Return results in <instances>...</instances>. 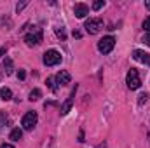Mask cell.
Segmentation results:
<instances>
[{
	"label": "cell",
	"instance_id": "cell-22",
	"mask_svg": "<svg viewBox=\"0 0 150 148\" xmlns=\"http://www.w3.org/2000/svg\"><path fill=\"white\" fill-rule=\"evenodd\" d=\"M26 4H28V2H23V4H18V7H16V9H18V12H19V11H21V9H23V7L26 5Z\"/></svg>",
	"mask_w": 150,
	"mask_h": 148
},
{
	"label": "cell",
	"instance_id": "cell-21",
	"mask_svg": "<svg viewBox=\"0 0 150 148\" xmlns=\"http://www.w3.org/2000/svg\"><path fill=\"white\" fill-rule=\"evenodd\" d=\"M147 98H149V94H147V92H145V94H142V96H140V103H145V101H147Z\"/></svg>",
	"mask_w": 150,
	"mask_h": 148
},
{
	"label": "cell",
	"instance_id": "cell-13",
	"mask_svg": "<svg viewBox=\"0 0 150 148\" xmlns=\"http://www.w3.org/2000/svg\"><path fill=\"white\" fill-rule=\"evenodd\" d=\"M4 72H5V75L12 73V61L9 58H5V61H4Z\"/></svg>",
	"mask_w": 150,
	"mask_h": 148
},
{
	"label": "cell",
	"instance_id": "cell-1",
	"mask_svg": "<svg viewBox=\"0 0 150 148\" xmlns=\"http://www.w3.org/2000/svg\"><path fill=\"white\" fill-rule=\"evenodd\" d=\"M25 42H26V45H28V47L38 45V44L42 42V28H38V26H33V30H32L30 33H26V37H25Z\"/></svg>",
	"mask_w": 150,
	"mask_h": 148
},
{
	"label": "cell",
	"instance_id": "cell-25",
	"mask_svg": "<svg viewBox=\"0 0 150 148\" xmlns=\"http://www.w3.org/2000/svg\"><path fill=\"white\" fill-rule=\"evenodd\" d=\"M4 54H5V49L2 47V49H0V56H4Z\"/></svg>",
	"mask_w": 150,
	"mask_h": 148
},
{
	"label": "cell",
	"instance_id": "cell-26",
	"mask_svg": "<svg viewBox=\"0 0 150 148\" xmlns=\"http://www.w3.org/2000/svg\"><path fill=\"white\" fill-rule=\"evenodd\" d=\"M145 5H147V9H150V2H147V4H145Z\"/></svg>",
	"mask_w": 150,
	"mask_h": 148
},
{
	"label": "cell",
	"instance_id": "cell-11",
	"mask_svg": "<svg viewBox=\"0 0 150 148\" xmlns=\"http://www.w3.org/2000/svg\"><path fill=\"white\" fill-rule=\"evenodd\" d=\"M21 136H23V131H21L19 127H16V129L11 131V140H12V141H19Z\"/></svg>",
	"mask_w": 150,
	"mask_h": 148
},
{
	"label": "cell",
	"instance_id": "cell-9",
	"mask_svg": "<svg viewBox=\"0 0 150 148\" xmlns=\"http://www.w3.org/2000/svg\"><path fill=\"white\" fill-rule=\"evenodd\" d=\"M59 85H67V84H70V80H72V77H70V73L68 72H65V70H61L59 73L56 75V78H54Z\"/></svg>",
	"mask_w": 150,
	"mask_h": 148
},
{
	"label": "cell",
	"instance_id": "cell-8",
	"mask_svg": "<svg viewBox=\"0 0 150 148\" xmlns=\"http://www.w3.org/2000/svg\"><path fill=\"white\" fill-rule=\"evenodd\" d=\"M74 12L79 19H82V18H86V16L89 14V7H87L86 4H77L74 7Z\"/></svg>",
	"mask_w": 150,
	"mask_h": 148
},
{
	"label": "cell",
	"instance_id": "cell-15",
	"mask_svg": "<svg viewBox=\"0 0 150 148\" xmlns=\"http://www.w3.org/2000/svg\"><path fill=\"white\" fill-rule=\"evenodd\" d=\"M103 5H105V2H103V0H98V2H94V4H93V9H94V11H100Z\"/></svg>",
	"mask_w": 150,
	"mask_h": 148
},
{
	"label": "cell",
	"instance_id": "cell-23",
	"mask_svg": "<svg viewBox=\"0 0 150 148\" xmlns=\"http://www.w3.org/2000/svg\"><path fill=\"white\" fill-rule=\"evenodd\" d=\"M18 77H19V78L23 80V78H25V72H23V70H19V73H18Z\"/></svg>",
	"mask_w": 150,
	"mask_h": 148
},
{
	"label": "cell",
	"instance_id": "cell-4",
	"mask_svg": "<svg viewBox=\"0 0 150 148\" xmlns=\"http://www.w3.org/2000/svg\"><path fill=\"white\" fill-rule=\"evenodd\" d=\"M44 65H47V66H54V65H59L61 63V54L56 51V49H51V51H47L45 54H44Z\"/></svg>",
	"mask_w": 150,
	"mask_h": 148
},
{
	"label": "cell",
	"instance_id": "cell-24",
	"mask_svg": "<svg viewBox=\"0 0 150 148\" xmlns=\"http://www.w3.org/2000/svg\"><path fill=\"white\" fill-rule=\"evenodd\" d=\"M0 148H14V147H12V145H2Z\"/></svg>",
	"mask_w": 150,
	"mask_h": 148
},
{
	"label": "cell",
	"instance_id": "cell-20",
	"mask_svg": "<svg viewBox=\"0 0 150 148\" xmlns=\"http://www.w3.org/2000/svg\"><path fill=\"white\" fill-rule=\"evenodd\" d=\"M143 42H145V44H147V45L150 47V33H147V35L143 37Z\"/></svg>",
	"mask_w": 150,
	"mask_h": 148
},
{
	"label": "cell",
	"instance_id": "cell-6",
	"mask_svg": "<svg viewBox=\"0 0 150 148\" xmlns=\"http://www.w3.org/2000/svg\"><path fill=\"white\" fill-rule=\"evenodd\" d=\"M113 45H115V38L113 37H103L98 42V51L103 52V54H108V52H112Z\"/></svg>",
	"mask_w": 150,
	"mask_h": 148
},
{
	"label": "cell",
	"instance_id": "cell-10",
	"mask_svg": "<svg viewBox=\"0 0 150 148\" xmlns=\"http://www.w3.org/2000/svg\"><path fill=\"white\" fill-rule=\"evenodd\" d=\"M75 91H77V87H75L74 91H72V94H70V98L65 101V105L61 106V115H67L68 111H70V108H72V103H74V96H75Z\"/></svg>",
	"mask_w": 150,
	"mask_h": 148
},
{
	"label": "cell",
	"instance_id": "cell-19",
	"mask_svg": "<svg viewBox=\"0 0 150 148\" xmlns=\"http://www.w3.org/2000/svg\"><path fill=\"white\" fill-rule=\"evenodd\" d=\"M45 84H47V85H49V87H51L52 91L56 89V87H54V78H47V82H45Z\"/></svg>",
	"mask_w": 150,
	"mask_h": 148
},
{
	"label": "cell",
	"instance_id": "cell-14",
	"mask_svg": "<svg viewBox=\"0 0 150 148\" xmlns=\"http://www.w3.org/2000/svg\"><path fill=\"white\" fill-rule=\"evenodd\" d=\"M40 96H42L40 89H33V91L30 92V101H37V99H40Z\"/></svg>",
	"mask_w": 150,
	"mask_h": 148
},
{
	"label": "cell",
	"instance_id": "cell-3",
	"mask_svg": "<svg viewBox=\"0 0 150 148\" xmlns=\"http://www.w3.org/2000/svg\"><path fill=\"white\" fill-rule=\"evenodd\" d=\"M84 28H86V32H87L89 35H96V33L103 28V21H101V19H98V18H91V19H87V21H86Z\"/></svg>",
	"mask_w": 150,
	"mask_h": 148
},
{
	"label": "cell",
	"instance_id": "cell-18",
	"mask_svg": "<svg viewBox=\"0 0 150 148\" xmlns=\"http://www.w3.org/2000/svg\"><path fill=\"white\" fill-rule=\"evenodd\" d=\"M56 35L61 38V40H65V37H67V35H65V30H63V28H61V30L58 28V30H56Z\"/></svg>",
	"mask_w": 150,
	"mask_h": 148
},
{
	"label": "cell",
	"instance_id": "cell-2",
	"mask_svg": "<svg viewBox=\"0 0 150 148\" xmlns=\"http://www.w3.org/2000/svg\"><path fill=\"white\" fill-rule=\"evenodd\" d=\"M126 84H127V87H129L131 91H134V89H138V87L142 85V78H140V75H138V70L131 68V70L127 72V77H126Z\"/></svg>",
	"mask_w": 150,
	"mask_h": 148
},
{
	"label": "cell",
	"instance_id": "cell-7",
	"mask_svg": "<svg viewBox=\"0 0 150 148\" xmlns=\"http://www.w3.org/2000/svg\"><path fill=\"white\" fill-rule=\"evenodd\" d=\"M133 58H134L136 61H140V63H143V65H149V66H150V54H149V52L136 49V51L133 52Z\"/></svg>",
	"mask_w": 150,
	"mask_h": 148
},
{
	"label": "cell",
	"instance_id": "cell-16",
	"mask_svg": "<svg viewBox=\"0 0 150 148\" xmlns=\"http://www.w3.org/2000/svg\"><path fill=\"white\" fill-rule=\"evenodd\" d=\"M5 124H7V115L4 111H0V127H4Z\"/></svg>",
	"mask_w": 150,
	"mask_h": 148
},
{
	"label": "cell",
	"instance_id": "cell-12",
	"mask_svg": "<svg viewBox=\"0 0 150 148\" xmlns=\"http://www.w3.org/2000/svg\"><path fill=\"white\" fill-rule=\"evenodd\" d=\"M0 98L5 99V101L11 99V98H12V91H11L9 87H2V91H0Z\"/></svg>",
	"mask_w": 150,
	"mask_h": 148
},
{
	"label": "cell",
	"instance_id": "cell-17",
	"mask_svg": "<svg viewBox=\"0 0 150 148\" xmlns=\"http://www.w3.org/2000/svg\"><path fill=\"white\" fill-rule=\"evenodd\" d=\"M143 30L150 32V16L149 18H145V21H143Z\"/></svg>",
	"mask_w": 150,
	"mask_h": 148
},
{
	"label": "cell",
	"instance_id": "cell-5",
	"mask_svg": "<svg viewBox=\"0 0 150 148\" xmlns=\"http://www.w3.org/2000/svg\"><path fill=\"white\" fill-rule=\"evenodd\" d=\"M37 113L35 111H28L25 117H23V120H21V125H23V129H26V131H32L35 125H37Z\"/></svg>",
	"mask_w": 150,
	"mask_h": 148
}]
</instances>
